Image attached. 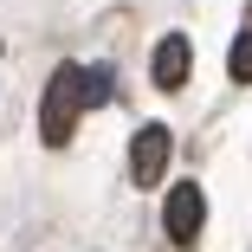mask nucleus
Returning <instances> with one entry per match:
<instances>
[{
  "instance_id": "nucleus-1",
  "label": "nucleus",
  "mask_w": 252,
  "mask_h": 252,
  "mask_svg": "<svg viewBox=\"0 0 252 252\" xmlns=\"http://www.w3.org/2000/svg\"><path fill=\"white\" fill-rule=\"evenodd\" d=\"M84 110H91L84 65H59L52 84H45V97H39V136H45V149H65V142H71V123H78Z\"/></svg>"
},
{
  "instance_id": "nucleus-5",
  "label": "nucleus",
  "mask_w": 252,
  "mask_h": 252,
  "mask_svg": "<svg viewBox=\"0 0 252 252\" xmlns=\"http://www.w3.org/2000/svg\"><path fill=\"white\" fill-rule=\"evenodd\" d=\"M226 71H233V84H252V32H239V39H233Z\"/></svg>"
},
{
  "instance_id": "nucleus-3",
  "label": "nucleus",
  "mask_w": 252,
  "mask_h": 252,
  "mask_svg": "<svg viewBox=\"0 0 252 252\" xmlns=\"http://www.w3.org/2000/svg\"><path fill=\"white\" fill-rule=\"evenodd\" d=\"M200 220H207V194H200V181H175L168 188V207H162V226L175 246H194L200 239Z\"/></svg>"
},
{
  "instance_id": "nucleus-2",
  "label": "nucleus",
  "mask_w": 252,
  "mask_h": 252,
  "mask_svg": "<svg viewBox=\"0 0 252 252\" xmlns=\"http://www.w3.org/2000/svg\"><path fill=\"white\" fill-rule=\"evenodd\" d=\"M168 149H175L168 123H142L136 142H129V181H136V188H156V181L168 175Z\"/></svg>"
},
{
  "instance_id": "nucleus-4",
  "label": "nucleus",
  "mask_w": 252,
  "mask_h": 252,
  "mask_svg": "<svg viewBox=\"0 0 252 252\" xmlns=\"http://www.w3.org/2000/svg\"><path fill=\"white\" fill-rule=\"evenodd\" d=\"M188 65H194V45H188L181 32L156 39V59H149V78H156L162 91H181V84H188Z\"/></svg>"
}]
</instances>
